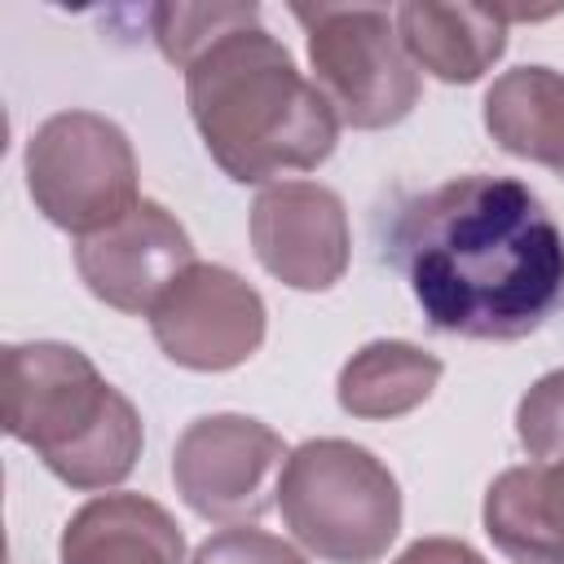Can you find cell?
<instances>
[{
  "mask_svg": "<svg viewBox=\"0 0 564 564\" xmlns=\"http://www.w3.org/2000/svg\"><path fill=\"white\" fill-rule=\"evenodd\" d=\"M388 256L441 335L516 344L564 308V229L516 176L467 172L405 198Z\"/></svg>",
  "mask_w": 564,
  "mask_h": 564,
  "instance_id": "1",
  "label": "cell"
},
{
  "mask_svg": "<svg viewBox=\"0 0 564 564\" xmlns=\"http://www.w3.org/2000/svg\"><path fill=\"white\" fill-rule=\"evenodd\" d=\"M0 397L4 432L35 449L62 485L97 494L132 476L145 445L141 414L75 344H9Z\"/></svg>",
  "mask_w": 564,
  "mask_h": 564,
  "instance_id": "3",
  "label": "cell"
},
{
  "mask_svg": "<svg viewBox=\"0 0 564 564\" xmlns=\"http://www.w3.org/2000/svg\"><path fill=\"white\" fill-rule=\"evenodd\" d=\"M194 264L185 225L154 198H141L110 229L75 242V269L84 286L119 313H150L159 295Z\"/></svg>",
  "mask_w": 564,
  "mask_h": 564,
  "instance_id": "10",
  "label": "cell"
},
{
  "mask_svg": "<svg viewBox=\"0 0 564 564\" xmlns=\"http://www.w3.org/2000/svg\"><path fill=\"white\" fill-rule=\"evenodd\" d=\"M480 520L511 564H564V458L498 471Z\"/></svg>",
  "mask_w": 564,
  "mask_h": 564,
  "instance_id": "12",
  "label": "cell"
},
{
  "mask_svg": "<svg viewBox=\"0 0 564 564\" xmlns=\"http://www.w3.org/2000/svg\"><path fill=\"white\" fill-rule=\"evenodd\" d=\"M308 40L313 84L357 132L401 123L423 93L419 66L401 44L397 18L375 4H291Z\"/></svg>",
  "mask_w": 564,
  "mask_h": 564,
  "instance_id": "5",
  "label": "cell"
},
{
  "mask_svg": "<svg viewBox=\"0 0 564 564\" xmlns=\"http://www.w3.org/2000/svg\"><path fill=\"white\" fill-rule=\"evenodd\" d=\"M194 564H308V560L291 542H282L264 529L234 524V529H220L207 542H198Z\"/></svg>",
  "mask_w": 564,
  "mask_h": 564,
  "instance_id": "18",
  "label": "cell"
},
{
  "mask_svg": "<svg viewBox=\"0 0 564 564\" xmlns=\"http://www.w3.org/2000/svg\"><path fill=\"white\" fill-rule=\"evenodd\" d=\"M251 251L291 291H330L352 260L344 198L317 181H273L251 203Z\"/></svg>",
  "mask_w": 564,
  "mask_h": 564,
  "instance_id": "9",
  "label": "cell"
},
{
  "mask_svg": "<svg viewBox=\"0 0 564 564\" xmlns=\"http://www.w3.org/2000/svg\"><path fill=\"white\" fill-rule=\"evenodd\" d=\"M392 564H489V560L458 538H419Z\"/></svg>",
  "mask_w": 564,
  "mask_h": 564,
  "instance_id": "19",
  "label": "cell"
},
{
  "mask_svg": "<svg viewBox=\"0 0 564 564\" xmlns=\"http://www.w3.org/2000/svg\"><path fill=\"white\" fill-rule=\"evenodd\" d=\"M516 436L533 463L564 458V366L542 375L516 405Z\"/></svg>",
  "mask_w": 564,
  "mask_h": 564,
  "instance_id": "17",
  "label": "cell"
},
{
  "mask_svg": "<svg viewBox=\"0 0 564 564\" xmlns=\"http://www.w3.org/2000/svg\"><path fill=\"white\" fill-rule=\"evenodd\" d=\"M256 18H260L256 4H154L150 35H154L159 53L185 70L207 44H216L225 31L256 22Z\"/></svg>",
  "mask_w": 564,
  "mask_h": 564,
  "instance_id": "16",
  "label": "cell"
},
{
  "mask_svg": "<svg viewBox=\"0 0 564 564\" xmlns=\"http://www.w3.org/2000/svg\"><path fill=\"white\" fill-rule=\"evenodd\" d=\"M441 375H445V366L436 352L405 344V339H375L339 366L335 397H339L344 414L383 423V419H401V414L419 410L436 392Z\"/></svg>",
  "mask_w": 564,
  "mask_h": 564,
  "instance_id": "15",
  "label": "cell"
},
{
  "mask_svg": "<svg viewBox=\"0 0 564 564\" xmlns=\"http://www.w3.org/2000/svg\"><path fill=\"white\" fill-rule=\"evenodd\" d=\"M185 106L212 163L238 185L313 172L339 145V115L260 18L185 66Z\"/></svg>",
  "mask_w": 564,
  "mask_h": 564,
  "instance_id": "2",
  "label": "cell"
},
{
  "mask_svg": "<svg viewBox=\"0 0 564 564\" xmlns=\"http://www.w3.org/2000/svg\"><path fill=\"white\" fill-rule=\"evenodd\" d=\"M489 137L529 163L564 172V75L551 66H511L485 93Z\"/></svg>",
  "mask_w": 564,
  "mask_h": 564,
  "instance_id": "14",
  "label": "cell"
},
{
  "mask_svg": "<svg viewBox=\"0 0 564 564\" xmlns=\"http://www.w3.org/2000/svg\"><path fill=\"white\" fill-rule=\"evenodd\" d=\"M405 53L441 84H476L507 53V13L485 4L410 0L392 9Z\"/></svg>",
  "mask_w": 564,
  "mask_h": 564,
  "instance_id": "13",
  "label": "cell"
},
{
  "mask_svg": "<svg viewBox=\"0 0 564 564\" xmlns=\"http://www.w3.org/2000/svg\"><path fill=\"white\" fill-rule=\"evenodd\" d=\"M145 317L159 352L198 375L251 361L269 330L264 295L242 273L207 260H194Z\"/></svg>",
  "mask_w": 564,
  "mask_h": 564,
  "instance_id": "8",
  "label": "cell"
},
{
  "mask_svg": "<svg viewBox=\"0 0 564 564\" xmlns=\"http://www.w3.org/2000/svg\"><path fill=\"white\" fill-rule=\"evenodd\" d=\"M560 181H564V172H560Z\"/></svg>",
  "mask_w": 564,
  "mask_h": 564,
  "instance_id": "20",
  "label": "cell"
},
{
  "mask_svg": "<svg viewBox=\"0 0 564 564\" xmlns=\"http://www.w3.org/2000/svg\"><path fill=\"white\" fill-rule=\"evenodd\" d=\"M62 564H185V533L167 507L145 494H97L57 542Z\"/></svg>",
  "mask_w": 564,
  "mask_h": 564,
  "instance_id": "11",
  "label": "cell"
},
{
  "mask_svg": "<svg viewBox=\"0 0 564 564\" xmlns=\"http://www.w3.org/2000/svg\"><path fill=\"white\" fill-rule=\"evenodd\" d=\"M286 454V441L251 414H203L172 445V485L194 516L251 524L273 507Z\"/></svg>",
  "mask_w": 564,
  "mask_h": 564,
  "instance_id": "7",
  "label": "cell"
},
{
  "mask_svg": "<svg viewBox=\"0 0 564 564\" xmlns=\"http://www.w3.org/2000/svg\"><path fill=\"white\" fill-rule=\"evenodd\" d=\"M22 167L35 212L75 238L110 229L141 203L132 141L97 110L48 115L31 132Z\"/></svg>",
  "mask_w": 564,
  "mask_h": 564,
  "instance_id": "6",
  "label": "cell"
},
{
  "mask_svg": "<svg viewBox=\"0 0 564 564\" xmlns=\"http://www.w3.org/2000/svg\"><path fill=\"white\" fill-rule=\"evenodd\" d=\"M278 511L291 538L326 564H375L401 533V485L383 458L344 436H317L286 454Z\"/></svg>",
  "mask_w": 564,
  "mask_h": 564,
  "instance_id": "4",
  "label": "cell"
}]
</instances>
